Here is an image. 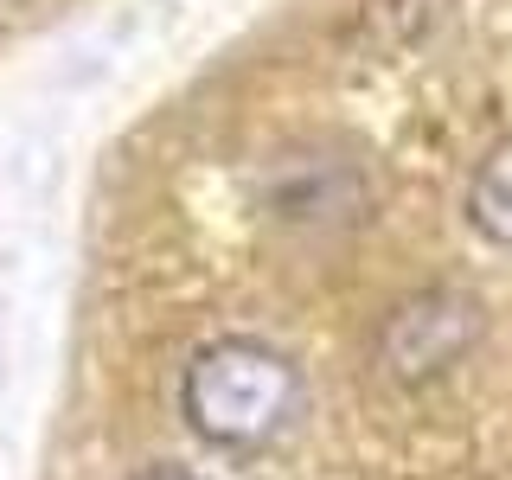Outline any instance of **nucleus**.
Segmentation results:
<instances>
[{
    "mask_svg": "<svg viewBox=\"0 0 512 480\" xmlns=\"http://www.w3.org/2000/svg\"><path fill=\"white\" fill-rule=\"evenodd\" d=\"M301 410V372L256 340H218L186 365V416L205 442L263 448Z\"/></svg>",
    "mask_w": 512,
    "mask_h": 480,
    "instance_id": "nucleus-1",
    "label": "nucleus"
},
{
    "mask_svg": "<svg viewBox=\"0 0 512 480\" xmlns=\"http://www.w3.org/2000/svg\"><path fill=\"white\" fill-rule=\"evenodd\" d=\"M468 340H474V301L429 295V301H410V308L391 320V333H384V359H391L397 372L416 378V372L448 365Z\"/></svg>",
    "mask_w": 512,
    "mask_h": 480,
    "instance_id": "nucleus-2",
    "label": "nucleus"
},
{
    "mask_svg": "<svg viewBox=\"0 0 512 480\" xmlns=\"http://www.w3.org/2000/svg\"><path fill=\"white\" fill-rule=\"evenodd\" d=\"M468 212H474V224L493 237V244H512V148L493 154L487 167H480Z\"/></svg>",
    "mask_w": 512,
    "mask_h": 480,
    "instance_id": "nucleus-3",
    "label": "nucleus"
},
{
    "mask_svg": "<svg viewBox=\"0 0 512 480\" xmlns=\"http://www.w3.org/2000/svg\"><path fill=\"white\" fill-rule=\"evenodd\" d=\"M141 480H192V474H173V468H160V474H141Z\"/></svg>",
    "mask_w": 512,
    "mask_h": 480,
    "instance_id": "nucleus-4",
    "label": "nucleus"
}]
</instances>
